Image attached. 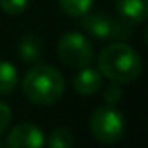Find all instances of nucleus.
Instances as JSON below:
<instances>
[{
	"instance_id": "obj_6",
	"label": "nucleus",
	"mask_w": 148,
	"mask_h": 148,
	"mask_svg": "<svg viewBox=\"0 0 148 148\" xmlns=\"http://www.w3.org/2000/svg\"><path fill=\"white\" fill-rule=\"evenodd\" d=\"M44 143L45 138L42 129L30 122L18 124L7 136V145L11 148H40Z\"/></svg>"
},
{
	"instance_id": "obj_11",
	"label": "nucleus",
	"mask_w": 148,
	"mask_h": 148,
	"mask_svg": "<svg viewBox=\"0 0 148 148\" xmlns=\"http://www.w3.org/2000/svg\"><path fill=\"white\" fill-rule=\"evenodd\" d=\"M94 0H59V7L71 18H82L91 12Z\"/></svg>"
},
{
	"instance_id": "obj_14",
	"label": "nucleus",
	"mask_w": 148,
	"mask_h": 148,
	"mask_svg": "<svg viewBox=\"0 0 148 148\" xmlns=\"http://www.w3.org/2000/svg\"><path fill=\"white\" fill-rule=\"evenodd\" d=\"M103 98H105L106 105H117V101L122 98V91H120V87L117 86V82H113V84H110V86L106 87Z\"/></svg>"
},
{
	"instance_id": "obj_15",
	"label": "nucleus",
	"mask_w": 148,
	"mask_h": 148,
	"mask_svg": "<svg viewBox=\"0 0 148 148\" xmlns=\"http://www.w3.org/2000/svg\"><path fill=\"white\" fill-rule=\"evenodd\" d=\"M11 120H12V112H11V108H9L5 103L0 101V134H4V132L7 131Z\"/></svg>"
},
{
	"instance_id": "obj_4",
	"label": "nucleus",
	"mask_w": 148,
	"mask_h": 148,
	"mask_svg": "<svg viewBox=\"0 0 148 148\" xmlns=\"http://www.w3.org/2000/svg\"><path fill=\"white\" fill-rule=\"evenodd\" d=\"M82 28L98 40L106 38H129L132 32V23L125 21L124 18L115 19L105 14H86L82 16Z\"/></svg>"
},
{
	"instance_id": "obj_2",
	"label": "nucleus",
	"mask_w": 148,
	"mask_h": 148,
	"mask_svg": "<svg viewBox=\"0 0 148 148\" xmlns=\"http://www.w3.org/2000/svg\"><path fill=\"white\" fill-rule=\"evenodd\" d=\"M64 92L63 75L49 64H35L23 79V94L35 105H52Z\"/></svg>"
},
{
	"instance_id": "obj_7",
	"label": "nucleus",
	"mask_w": 148,
	"mask_h": 148,
	"mask_svg": "<svg viewBox=\"0 0 148 148\" xmlns=\"http://www.w3.org/2000/svg\"><path fill=\"white\" fill-rule=\"evenodd\" d=\"M101 87H103V75H101V71L94 68L84 66L73 79V89L82 96L96 94Z\"/></svg>"
},
{
	"instance_id": "obj_10",
	"label": "nucleus",
	"mask_w": 148,
	"mask_h": 148,
	"mask_svg": "<svg viewBox=\"0 0 148 148\" xmlns=\"http://www.w3.org/2000/svg\"><path fill=\"white\" fill-rule=\"evenodd\" d=\"M18 70L9 61H0V96L11 94L18 86Z\"/></svg>"
},
{
	"instance_id": "obj_1",
	"label": "nucleus",
	"mask_w": 148,
	"mask_h": 148,
	"mask_svg": "<svg viewBox=\"0 0 148 148\" xmlns=\"http://www.w3.org/2000/svg\"><path fill=\"white\" fill-rule=\"evenodd\" d=\"M101 75L112 82L129 84L136 80L141 73V58L127 44H112L105 47L98 59Z\"/></svg>"
},
{
	"instance_id": "obj_3",
	"label": "nucleus",
	"mask_w": 148,
	"mask_h": 148,
	"mask_svg": "<svg viewBox=\"0 0 148 148\" xmlns=\"http://www.w3.org/2000/svg\"><path fill=\"white\" fill-rule=\"evenodd\" d=\"M89 129L94 139L103 145H113L124 136L125 120L124 115L115 108V105L98 106L89 120Z\"/></svg>"
},
{
	"instance_id": "obj_8",
	"label": "nucleus",
	"mask_w": 148,
	"mask_h": 148,
	"mask_svg": "<svg viewBox=\"0 0 148 148\" xmlns=\"http://www.w3.org/2000/svg\"><path fill=\"white\" fill-rule=\"evenodd\" d=\"M120 18L132 25H139L148 16V0H115Z\"/></svg>"
},
{
	"instance_id": "obj_12",
	"label": "nucleus",
	"mask_w": 148,
	"mask_h": 148,
	"mask_svg": "<svg viewBox=\"0 0 148 148\" xmlns=\"http://www.w3.org/2000/svg\"><path fill=\"white\" fill-rule=\"evenodd\" d=\"M73 145H75L73 134L66 127H56L51 132V136H49V146H54V148H70Z\"/></svg>"
},
{
	"instance_id": "obj_9",
	"label": "nucleus",
	"mask_w": 148,
	"mask_h": 148,
	"mask_svg": "<svg viewBox=\"0 0 148 148\" xmlns=\"http://www.w3.org/2000/svg\"><path fill=\"white\" fill-rule=\"evenodd\" d=\"M42 49H44L42 40H40L37 35H32V33L25 35V37L19 40V44H18L19 58H21L23 61H26V63L37 61V59L40 58V54H42Z\"/></svg>"
},
{
	"instance_id": "obj_13",
	"label": "nucleus",
	"mask_w": 148,
	"mask_h": 148,
	"mask_svg": "<svg viewBox=\"0 0 148 148\" xmlns=\"http://www.w3.org/2000/svg\"><path fill=\"white\" fill-rule=\"evenodd\" d=\"M28 2L30 0H0V7H2L4 12L16 16V14H21L26 11Z\"/></svg>"
},
{
	"instance_id": "obj_5",
	"label": "nucleus",
	"mask_w": 148,
	"mask_h": 148,
	"mask_svg": "<svg viewBox=\"0 0 148 148\" xmlns=\"http://www.w3.org/2000/svg\"><path fill=\"white\" fill-rule=\"evenodd\" d=\"M59 59L70 68H84L92 59V44L79 32H70L58 44Z\"/></svg>"
}]
</instances>
